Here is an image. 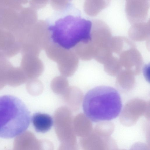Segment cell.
I'll return each instance as SVG.
<instances>
[{
  "mask_svg": "<svg viewBox=\"0 0 150 150\" xmlns=\"http://www.w3.org/2000/svg\"><path fill=\"white\" fill-rule=\"evenodd\" d=\"M50 40L56 45L69 50L81 42L91 39L92 23L83 18L79 11L68 4L47 21Z\"/></svg>",
  "mask_w": 150,
  "mask_h": 150,
  "instance_id": "obj_1",
  "label": "cell"
},
{
  "mask_svg": "<svg viewBox=\"0 0 150 150\" xmlns=\"http://www.w3.org/2000/svg\"><path fill=\"white\" fill-rule=\"evenodd\" d=\"M122 108L121 99L118 91L106 86H98L89 90L85 95L83 102L86 116L94 122L116 118Z\"/></svg>",
  "mask_w": 150,
  "mask_h": 150,
  "instance_id": "obj_2",
  "label": "cell"
},
{
  "mask_svg": "<svg viewBox=\"0 0 150 150\" xmlns=\"http://www.w3.org/2000/svg\"><path fill=\"white\" fill-rule=\"evenodd\" d=\"M31 120L30 112L18 98L0 96V137L11 138L26 131Z\"/></svg>",
  "mask_w": 150,
  "mask_h": 150,
  "instance_id": "obj_3",
  "label": "cell"
},
{
  "mask_svg": "<svg viewBox=\"0 0 150 150\" xmlns=\"http://www.w3.org/2000/svg\"><path fill=\"white\" fill-rule=\"evenodd\" d=\"M73 122L69 115H58L55 117V131L61 143L58 150H79Z\"/></svg>",
  "mask_w": 150,
  "mask_h": 150,
  "instance_id": "obj_4",
  "label": "cell"
},
{
  "mask_svg": "<svg viewBox=\"0 0 150 150\" xmlns=\"http://www.w3.org/2000/svg\"><path fill=\"white\" fill-rule=\"evenodd\" d=\"M40 140L30 131H25L16 137L13 143L14 150H39Z\"/></svg>",
  "mask_w": 150,
  "mask_h": 150,
  "instance_id": "obj_5",
  "label": "cell"
},
{
  "mask_svg": "<svg viewBox=\"0 0 150 150\" xmlns=\"http://www.w3.org/2000/svg\"><path fill=\"white\" fill-rule=\"evenodd\" d=\"M110 138L99 135L93 130L88 136L81 138L79 144L82 150H105Z\"/></svg>",
  "mask_w": 150,
  "mask_h": 150,
  "instance_id": "obj_6",
  "label": "cell"
},
{
  "mask_svg": "<svg viewBox=\"0 0 150 150\" xmlns=\"http://www.w3.org/2000/svg\"><path fill=\"white\" fill-rule=\"evenodd\" d=\"M31 121L35 130L38 132L45 133L49 131L53 125V120L49 115L37 112L31 118Z\"/></svg>",
  "mask_w": 150,
  "mask_h": 150,
  "instance_id": "obj_7",
  "label": "cell"
},
{
  "mask_svg": "<svg viewBox=\"0 0 150 150\" xmlns=\"http://www.w3.org/2000/svg\"><path fill=\"white\" fill-rule=\"evenodd\" d=\"M76 117L73 122L74 131L76 136L81 138L85 137L92 132L93 128L90 120H86Z\"/></svg>",
  "mask_w": 150,
  "mask_h": 150,
  "instance_id": "obj_8",
  "label": "cell"
},
{
  "mask_svg": "<svg viewBox=\"0 0 150 150\" xmlns=\"http://www.w3.org/2000/svg\"><path fill=\"white\" fill-rule=\"evenodd\" d=\"M114 129V126L112 124L104 122L97 125L93 131L102 137H109L113 133Z\"/></svg>",
  "mask_w": 150,
  "mask_h": 150,
  "instance_id": "obj_9",
  "label": "cell"
},
{
  "mask_svg": "<svg viewBox=\"0 0 150 150\" xmlns=\"http://www.w3.org/2000/svg\"><path fill=\"white\" fill-rule=\"evenodd\" d=\"M40 147L39 150H54V146L52 143L47 139L40 140Z\"/></svg>",
  "mask_w": 150,
  "mask_h": 150,
  "instance_id": "obj_10",
  "label": "cell"
},
{
  "mask_svg": "<svg viewBox=\"0 0 150 150\" xmlns=\"http://www.w3.org/2000/svg\"><path fill=\"white\" fill-rule=\"evenodd\" d=\"M130 150H150L149 147L141 142H137L132 145Z\"/></svg>",
  "mask_w": 150,
  "mask_h": 150,
  "instance_id": "obj_11",
  "label": "cell"
},
{
  "mask_svg": "<svg viewBox=\"0 0 150 150\" xmlns=\"http://www.w3.org/2000/svg\"><path fill=\"white\" fill-rule=\"evenodd\" d=\"M117 150H126L124 149L119 150V149H118Z\"/></svg>",
  "mask_w": 150,
  "mask_h": 150,
  "instance_id": "obj_12",
  "label": "cell"
}]
</instances>
